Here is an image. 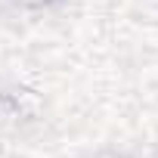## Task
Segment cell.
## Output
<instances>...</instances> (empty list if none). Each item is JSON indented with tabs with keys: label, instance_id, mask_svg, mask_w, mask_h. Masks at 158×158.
Instances as JSON below:
<instances>
[{
	"label": "cell",
	"instance_id": "1",
	"mask_svg": "<svg viewBox=\"0 0 158 158\" xmlns=\"http://www.w3.org/2000/svg\"><path fill=\"white\" fill-rule=\"evenodd\" d=\"M6 3H13L19 10H47V6L59 3V0H6Z\"/></svg>",
	"mask_w": 158,
	"mask_h": 158
}]
</instances>
